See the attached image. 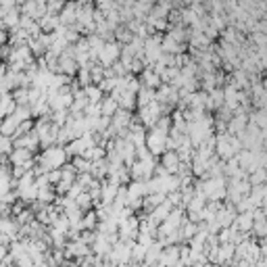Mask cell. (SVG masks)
I'll use <instances>...</instances> for the list:
<instances>
[{
	"label": "cell",
	"mask_w": 267,
	"mask_h": 267,
	"mask_svg": "<svg viewBox=\"0 0 267 267\" xmlns=\"http://www.w3.org/2000/svg\"><path fill=\"white\" fill-rule=\"evenodd\" d=\"M163 117V106L159 102H150L148 106H142L138 109V115H136V121L144 127V129H150L154 123Z\"/></svg>",
	"instance_id": "4"
},
{
	"label": "cell",
	"mask_w": 267,
	"mask_h": 267,
	"mask_svg": "<svg viewBox=\"0 0 267 267\" xmlns=\"http://www.w3.org/2000/svg\"><path fill=\"white\" fill-rule=\"evenodd\" d=\"M171 209H173V207H171V205L167 203V200H165V203H161L159 207H154V209L146 215V219L150 221V224H152L154 228H159V226L163 224V221L167 219V215L171 213Z\"/></svg>",
	"instance_id": "10"
},
{
	"label": "cell",
	"mask_w": 267,
	"mask_h": 267,
	"mask_svg": "<svg viewBox=\"0 0 267 267\" xmlns=\"http://www.w3.org/2000/svg\"><path fill=\"white\" fill-rule=\"evenodd\" d=\"M119 55H121V44H117L115 40H111V42H104V46L96 59V63L100 67H111L113 63L119 61Z\"/></svg>",
	"instance_id": "6"
},
{
	"label": "cell",
	"mask_w": 267,
	"mask_h": 267,
	"mask_svg": "<svg viewBox=\"0 0 267 267\" xmlns=\"http://www.w3.org/2000/svg\"><path fill=\"white\" fill-rule=\"evenodd\" d=\"M117 102L111 98V96H104L102 100H100V117H106V119H111L115 113H117Z\"/></svg>",
	"instance_id": "23"
},
{
	"label": "cell",
	"mask_w": 267,
	"mask_h": 267,
	"mask_svg": "<svg viewBox=\"0 0 267 267\" xmlns=\"http://www.w3.org/2000/svg\"><path fill=\"white\" fill-rule=\"evenodd\" d=\"M154 167H157V159H154L152 154H146V157H142V159H136L127 167L131 182H146V180H150L152 173H154Z\"/></svg>",
	"instance_id": "3"
},
{
	"label": "cell",
	"mask_w": 267,
	"mask_h": 267,
	"mask_svg": "<svg viewBox=\"0 0 267 267\" xmlns=\"http://www.w3.org/2000/svg\"><path fill=\"white\" fill-rule=\"evenodd\" d=\"M13 184L15 180L11 175V165H0V198L13 190Z\"/></svg>",
	"instance_id": "13"
},
{
	"label": "cell",
	"mask_w": 267,
	"mask_h": 267,
	"mask_svg": "<svg viewBox=\"0 0 267 267\" xmlns=\"http://www.w3.org/2000/svg\"><path fill=\"white\" fill-rule=\"evenodd\" d=\"M125 192H127V200L144 198L146 196V186H144V182H129L125 186Z\"/></svg>",
	"instance_id": "18"
},
{
	"label": "cell",
	"mask_w": 267,
	"mask_h": 267,
	"mask_svg": "<svg viewBox=\"0 0 267 267\" xmlns=\"http://www.w3.org/2000/svg\"><path fill=\"white\" fill-rule=\"evenodd\" d=\"M211 136H215V121L213 117L207 113L203 119H198V121H188L186 123V138L190 140L192 148L200 146L205 140H209Z\"/></svg>",
	"instance_id": "2"
},
{
	"label": "cell",
	"mask_w": 267,
	"mask_h": 267,
	"mask_svg": "<svg viewBox=\"0 0 267 267\" xmlns=\"http://www.w3.org/2000/svg\"><path fill=\"white\" fill-rule=\"evenodd\" d=\"M13 146L15 148H25V150H30L32 154L40 148V140H38V134L32 129L30 134H25V136H19V138H15L13 140Z\"/></svg>",
	"instance_id": "9"
},
{
	"label": "cell",
	"mask_w": 267,
	"mask_h": 267,
	"mask_svg": "<svg viewBox=\"0 0 267 267\" xmlns=\"http://www.w3.org/2000/svg\"><path fill=\"white\" fill-rule=\"evenodd\" d=\"M236 215H238V213H236V209H234L232 205H221L213 219H215V224H217L221 230H226V228H230V226L234 224Z\"/></svg>",
	"instance_id": "8"
},
{
	"label": "cell",
	"mask_w": 267,
	"mask_h": 267,
	"mask_svg": "<svg viewBox=\"0 0 267 267\" xmlns=\"http://www.w3.org/2000/svg\"><path fill=\"white\" fill-rule=\"evenodd\" d=\"M138 79H140V84H142V86L150 88V90H157V88L161 86V77H159L157 73H154V71L150 69V67H146V69L138 75Z\"/></svg>",
	"instance_id": "15"
},
{
	"label": "cell",
	"mask_w": 267,
	"mask_h": 267,
	"mask_svg": "<svg viewBox=\"0 0 267 267\" xmlns=\"http://www.w3.org/2000/svg\"><path fill=\"white\" fill-rule=\"evenodd\" d=\"M161 251H163V247H161V242L159 240H154L150 247L146 249V255H144V263L142 265H146V267H150V265H154L159 261V255H161Z\"/></svg>",
	"instance_id": "16"
},
{
	"label": "cell",
	"mask_w": 267,
	"mask_h": 267,
	"mask_svg": "<svg viewBox=\"0 0 267 267\" xmlns=\"http://www.w3.org/2000/svg\"><path fill=\"white\" fill-rule=\"evenodd\" d=\"M38 163V167L34 169V175H42V173H48L55 169H61L67 163V154L63 146H50V148H44L38 157L34 159Z\"/></svg>",
	"instance_id": "1"
},
{
	"label": "cell",
	"mask_w": 267,
	"mask_h": 267,
	"mask_svg": "<svg viewBox=\"0 0 267 267\" xmlns=\"http://www.w3.org/2000/svg\"><path fill=\"white\" fill-rule=\"evenodd\" d=\"M55 200H57V194H55V188H52V186H46V188H38L36 203H40V205H52Z\"/></svg>",
	"instance_id": "24"
},
{
	"label": "cell",
	"mask_w": 267,
	"mask_h": 267,
	"mask_svg": "<svg viewBox=\"0 0 267 267\" xmlns=\"http://www.w3.org/2000/svg\"><path fill=\"white\" fill-rule=\"evenodd\" d=\"M71 165H73V169H75L77 175H79V173H90V167H92L90 161H86V159H82V157H75Z\"/></svg>",
	"instance_id": "26"
},
{
	"label": "cell",
	"mask_w": 267,
	"mask_h": 267,
	"mask_svg": "<svg viewBox=\"0 0 267 267\" xmlns=\"http://www.w3.org/2000/svg\"><path fill=\"white\" fill-rule=\"evenodd\" d=\"M247 180H249L251 186H263L265 184V169H257V171L249 173Z\"/></svg>",
	"instance_id": "28"
},
{
	"label": "cell",
	"mask_w": 267,
	"mask_h": 267,
	"mask_svg": "<svg viewBox=\"0 0 267 267\" xmlns=\"http://www.w3.org/2000/svg\"><path fill=\"white\" fill-rule=\"evenodd\" d=\"M32 129H34V119H30V121H23V123H19V127H17V131H15L13 140H15V138H19V136H25V134H30Z\"/></svg>",
	"instance_id": "30"
},
{
	"label": "cell",
	"mask_w": 267,
	"mask_h": 267,
	"mask_svg": "<svg viewBox=\"0 0 267 267\" xmlns=\"http://www.w3.org/2000/svg\"><path fill=\"white\" fill-rule=\"evenodd\" d=\"M150 102H154V90L146 86H140V90L136 92V106L142 109V106H148Z\"/></svg>",
	"instance_id": "19"
},
{
	"label": "cell",
	"mask_w": 267,
	"mask_h": 267,
	"mask_svg": "<svg viewBox=\"0 0 267 267\" xmlns=\"http://www.w3.org/2000/svg\"><path fill=\"white\" fill-rule=\"evenodd\" d=\"M17 127H19V121H17L13 115H9V117H5L3 121H0V134H3V136H7V138H13V136H15Z\"/></svg>",
	"instance_id": "20"
},
{
	"label": "cell",
	"mask_w": 267,
	"mask_h": 267,
	"mask_svg": "<svg viewBox=\"0 0 267 267\" xmlns=\"http://www.w3.org/2000/svg\"><path fill=\"white\" fill-rule=\"evenodd\" d=\"M57 17H59V25H63V28H73V25H75V17H77V5H73V3L63 5L61 13H59Z\"/></svg>",
	"instance_id": "11"
},
{
	"label": "cell",
	"mask_w": 267,
	"mask_h": 267,
	"mask_svg": "<svg viewBox=\"0 0 267 267\" xmlns=\"http://www.w3.org/2000/svg\"><path fill=\"white\" fill-rule=\"evenodd\" d=\"M13 138H7L0 134V157H9V154L13 152Z\"/></svg>",
	"instance_id": "27"
},
{
	"label": "cell",
	"mask_w": 267,
	"mask_h": 267,
	"mask_svg": "<svg viewBox=\"0 0 267 267\" xmlns=\"http://www.w3.org/2000/svg\"><path fill=\"white\" fill-rule=\"evenodd\" d=\"M38 25H40V32H42V34H52V32L59 28V17H55V15H44V17L38 21Z\"/></svg>",
	"instance_id": "21"
},
{
	"label": "cell",
	"mask_w": 267,
	"mask_h": 267,
	"mask_svg": "<svg viewBox=\"0 0 267 267\" xmlns=\"http://www.w3.org/2000/svg\"><path fill=\"white\" fill-rule=\"evenodd\" d=\"M84 94H86L88 104H100V100L104 98V94L100 92V88H98V86H94V84L86 86V88H84Z\"/></svg>",
	"instance_id": "22"
},
{
	"label": "cell",
	"mask_w": 267,
	"mask_h": 267,
	"mask_svg": "<svg viewBox=\"0 0 267 267\" xmlns=\"http://www.w3.org/2000/svg\"><path fill=\"white\" fill-rule=\"evenodd\" d=\"M169 175H175L177 169H180V159H177V152L175 150H165L161 154V163H159Z\"/></svg>",
	"instance_id": "12"
},
{
	"label": "cell",
	"mask_w": 267,
	"mask_h": 267,
	"mask_svg": "<svg viewBox=\"0 0 267 267\" xmlns=\"http://www.w3.org/2000/svg\"><path fill=\"white\" fill-rule=\"evenodd\" d=\"M167 30H169V34H167V36H169L173 42H177V44H184V42H188V34H190V32H188V28H184L182 23L169 25Z\"/></svg>",
	"instance_id": "17"
},
{
	"label": "cell",
	"mask_w": 267,
	"mask_h": 267,
	"mask_svg": "<svg viewBox=\"0 0 267 267\" xmlns=\"http://www.w3.org/2000/svg\"><path fill=\"white\" fill-rule=\"evenodd\" d=\"M28 161H34V154L25 148H13V152L9 154V165L17 167V165H25Z\"/></svg>",
	"instance_id": "14"
},
{
	"label": "cell",
	"mask_w": 267,
	"mask_h": 267,
	"mask_svg": "<svg viewBox=\"0 0 267 267\" xmlns=\"http://www.w3.org/2000/svg\"><path fill=\"white\" fill-rule=\"evenodd\" d=\"M94 182V177L90 175V173H79L77 177H75V184H79L84 190H88V188H90V184Z\"/></svg>",
	"instance_id": "31"
},
{
	"label": "cell",
	"mask_w": 267,
	"mask_h": 267,
	"mask_svg": "<svg viewBox=\"0 0 267 267\" xmlns=\"http://www.w3.org/2000/svg\"><path fill=\"white\" fill-rule=\"evenodd\" d=\"M82 159L90 161V163L100 161V159H104V148H100V146H92V148H88V150L82 154Z\"/></svg>",
	"instance_id": "25"
},
{
	"label": "cell",
	"mask_w": 267,
	"mask_h": 267,
	"mask_svg": "<svg viewBox=\"0 0 267 267\" xmlns=\"http://www.w3.org/2000/svg\"><path fill=\"white\" fill-rule=\"evenodd\" d=\"M13 117H15L19 123L30 121V119H32V111H30V106H17L15 113H13Z\"/></svg>",
	"instance_id": "29"
},
{
	"label": "cell",
	"mask_w": 267,
	"mask_h": 267,
	"mask_svg": "<svg viewBox=\"0 0 267 267\" xmlns=\"http://www.w3.org/2000/svg\"><path fill=\"white\" fill-rule=\"evenodd\" d=\"M146 150L152 154V157H161V154L167 150V134H161L157 129H146V142H144Z\"/></svg>",
	"instance_id": "5"
},
{
	"label": "cell",
	"mask_w": 267,
	"mask_h": 267,
	"mask_svg": "<svg viewBox=\"0 0 267 267\" xmlns=\"http://www.w3.org/2000/svg\"><path fill=\"white\" fill-rule=\"evenodd\" d=\"M63 255H65V259H71V257H75V259H84V257L92 255V253H90V247H88V244H84V242L77 238V240H69V242L65 244Z\"/></svg>",
	"instance_id": "7"
},
{
	"label": "cell",
	"mask_w": 267,
	"mask_h": 267,
	"mask_svg": "<svg viewBox=\"0 0 267 267\" xmlns=\"http://www.w3.org/2000/svg\"><path fill=\"white\" fill-rule=\"evenodd\" d=\"M15 265H17V267H34V261H32L28 255H23V257H19V259L15 261Z\"/></svg>",
	"instance_id": "32"
}]
</instances>
